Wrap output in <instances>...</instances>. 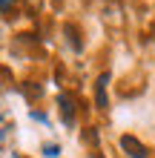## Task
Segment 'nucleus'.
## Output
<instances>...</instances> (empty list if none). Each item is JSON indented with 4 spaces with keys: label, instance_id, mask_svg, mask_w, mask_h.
I'll return each mask as SVG.
<instances>
[{
    "label": "nucleus",
    "instance_id": "nucleus-3",
    "mask_svg": "<svg viewBox=\"0 0 155 158\" xmlns=\"http://www.w3.org/2000/svg\"><path fill=\"white\" fill-rule=\"evenodd\" d=\"M58 106L63 112V124L72 127V124H75V104H72V98L69 95H58Z\"/></svg>",
    "mask_w": 155,
    "mask_h": 158
},
{
    "label": "nucleus",
    "instance_id": "nucleus-1",
    "mask_svg": "<svg viewBox=\"0 0 155 158\" xmlns=\"http://www.w3.org/2000/svg\"><path fill=\"white\" fill-rule=\"evenodd\" d=\"M121 147H124V152L129 155V158H147V152H149L135 135H124V138H121Z\"/></svg>",
    "mask_w": 155,
    "mask_h": 158
},
{
    "label": "nucleus",
    "instance_id": "nucleus-6",
    "mask_svg": "<svg viewBox=\"0 0 155 158\" xmlns=\"http://www.w3.org/2000/svg\"><path fill=\"white\" fill-rule=\"evenodd\" d=\"M32 118H35V121H46V115H43V112H38V109H32Z\"/></svg>",
    "mask_w": 155,
    "mask_h": 158
},
{
    "label": "nucleus",
    "instance_id": "nucleus-2",
    "mask_svg": "<svg viewBox=\"0 0 155 158\" xmlns=\"http://www.w3.org/2000/svg\"><path fill=\"white\" fill-rule=\"evenodd\" d=\"M106 83H109V72L98 75V81H95V104L101 106V109H106V106H109V98H106Z\"/></svg>",
    "mask_w": 155,
    "mask_h": 158
},
{
    "label": "nucleus",
    "instance_id": "nucleus-7",
    "mask_svg": "<svg viewBox=\"0 0 155 158\" xmlns=\"http://www.w3.org/2000/svg\"><path fill=\"white\" fill-rule=\"evenodd\" d=\"M9 6H12V0H3V12H9Z\"/></svg>",
    "mask_w": 155,
    "mask_h": 158
},
{
    "label": "nucleus",
    "instance_id": "nucleus-4",
    "mask_svg": "<svg viewBox=\"0 0 155 158\" xmlns=\"http://www.w3.org/2000/svg\"><path fill=\"white\" fill-rule=\"evenodd\" d=\"M66 35H69V43H72V49H80V40L75 38V29H72V26H66Z\"/></svg>",
    "mask_w": 155,
    "mask_h": 158
},
{
    "label": "nucleus",
    "instance_id": "nucleus-5",
    "mask_svg": "<svg viewBox=\"0 0 155 158\" xmlns=\"http://www.w3.org/2000/svg\"><path fill=\"white\" fill-rule=\"evenodd\" d=\"M58 147H55V144H46V147H43V155H49V158H58Z\"/></svg>",
    "mask_w": 155,
    "mask_h": 158
}]
</instances>
